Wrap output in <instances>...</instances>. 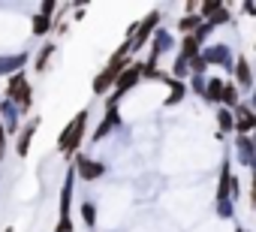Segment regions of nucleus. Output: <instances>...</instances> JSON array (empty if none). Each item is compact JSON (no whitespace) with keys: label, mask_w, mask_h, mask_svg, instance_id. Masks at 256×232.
Returning <instances> with one entry per match:
<instances>
[{"label":"nucleus","mask_w":256,"mask_h":232,"mask_svg":"<svg viewBox=\"0 0 256 232\" xmlns=\"http://www.w3.org/2000/svg\"><path fill=\"white\" fill-rule=\"evenodd\" d=\"M130 42H120V48L112 54V60L96 72V78H94V84H90V90L96 94V96H102V94H108V88H114V82H118V76L126 70V66H130Z\"/></svg>","instance_id":"obj_1"},{"label":"nucleus","mask_w":256,"mask_h":232,"mask_svg":"<svg viewBox=\"0 0 256 232\" xmlns=\"http://www.w3.org/2000/svg\"><path fill=\"white\" fill-rule=\"evenodd\" d=\"M88 108H82L76 118L60 130V136H58V151L60 154H66V157H76V151L82 148V142H84V130H88Z\"/></svg>","instance_id":"obj_2"},{"label":"nucleus","mask_w":256,"mask_h":232,"mask_svg":"<svg viewBox=\"0 0 256 232\" xmlns=\"http://www.w3.org/2000/svg\"><path fill=\"white\" fill-rule=\"evenodd\" d=\"M4 100H6V102H12L18 112H28V108L34 106V88H30V82H28V72H24V70L10 76L6 90H4Z\"/></svg>","instance_id":"obj_3"},{"label":"nucleus","mask_w":256,"mask_h":232,"mask_svg":"<svg viewBox=\"0 0 256 232\" xmlns=\"http://www.w3.org/2000/svg\"><path fill=\"white\" fill-rule=\"evenodd\" d=\"M72 184H76V172H72V166H70V169H66V178H64V190H60V220H58L54 232H72V217H70Z\"/></svg>","instance_id":"obj_4"},{"label":"nucleus","mask_w":256,"mask_h":232,"mask_svg":"<svg viewBox=\"0 0 256 232\" xmlns=\"http://www.w3.org/2000/svg\"><path fill=\"white\" fill-rule=\"evenodd\" d=\"M139 78H142V64H130V66H126L120 76H118V82H114V94L108 96V102H106V108L108 106H114L126 90H130V88H136L139 84Z\"/></svg>","instance_id":"obj_5"},{"label":"nucleus","mask_w":256,"mask_h":232,"mask_svg":"<svg viewBox=\"0 0 256 232\" xmlns=\"http://www.w3.org/2000/svg\"><path fill=\"white\" fill-rule=\"evenodd\" d=\"M72 172H76L82 181H96V178H102V175H106V166H102L100 160H90V157H84V154H76Z\"/></svg>","instance_id":"obj_6"},{"label":"nucleus","mask_w":256,"mask_h":232,"mask_svg":"<svg viewBox=\"0 0 256 232\" xmlns=\"http://www.w3.org/2000/svg\"><path fill=\"white\" fill-rule=\"evenodd\" d=\"M42 127V118H30L22 130H18V139H16V154L24 160L28 154H30V145H34V136H36V130Z\"/></svg>","instance_id":"obj_7"},{"label":"nucleus","mask_w":256,"mask_h":232,"mask_svg":"<svg viewBox=\"0 0 256 232\" xmlns=\"http://www.w3.org/2000/svg\"><path fill=\"white\" fill-rule=\"evenodd\" d=\"M157 22H160V12H151L142 24H136V30H133V36L130 40H126V42H130V48L133 52H139L148 40H151V34H154V28H157Z\"/></svg>","instance_id":"obj_8"},{"label":"nucleus","mask_w":256,"mask_h":232,"mask_svg":"<svg viewBox=\"0 0 256 232\" xmlns=\"http://www.w3.org/2000/svg\"><path fill=\"white\" fill-rule=\"evenodd\" d=\"M28 64V52H18V54H4L0 58V76H12V72H22Z\"/></svg>","instance_id":"obj_9"},{"label":"nucleus","mask_w":256,"mask_h":232,"mask_svg":"<svg viewBox=\"0 0 256 232\" xmlns=\"http://www.w3.org/2000/svg\"><path fill=\"white\" fill-rule=\"evenodd\" d=\"M118 124H120V118H118V108H114V106H108V108H106V118H102V124H100V127H96V133H94V142H102V139H106V136H108V133L118 127Z\"/></svg>","instance_id":"obj_10"},{"label":"nucleus","mask_w":256,"mask_h":232,"mask_svg":"<svg viewBox=\"0 0 256 232\" xmlns=\"http://www.w3.org/2000/svg\"><path fill=\"white\" fill-rule=\"evenodd\" d=\"M232 124L238 127V133H247V130H253L256 127V118H253V112L250 108H244V106H235V114H232Z\"/></svg>","instance_id":"obj_11"},{"label":"nucleus","mask_w":256,"mask_h":232,"mask_svg":"<svg viewBox=\"0 0 256 232\" xmlns=\"http://www.w3.org/2000/svg\"><path fill=\"white\" fill-rule=\"evenodd\" d=\"M54 54H58V46H54V42H46V46L36 52V58H34V70H36V72H46V70H48V60H52Z\"/></svg>","instance_id":"obj_12"},{"label":"nucleus","mask_w":256,"mask_h":232,"mask_svg":"<svg viewBox=\"0 0 256 232\" xmlns=\"http://www.w3.org/2000/svg\"><path fill=\"white\" fill-rule=\"evenodd\" d=\"M172 48V36L166 34V30H157V36H154V52H151V64H157V58L163 54V52H169Z\"/></svg>","instance_id":"obj_13"},{"label":"nucleus","mask_w":256,"mask_h":232,"mask_svg":"<svg viewBox=\"0 0 256 232\" xmlns=\"http://www.w3.org/2000/svg\"><path fill=\"white\" fill-rule=\"evenodd\" d=\"M178 58H184V60H193V58H199V40L190 34V36H184V42H181V54Z\"/></svg>","instance_id":"obj_14"},{"label":"nucleus","mask_w":256,"mask_h":232,"mask_svg":"<svg viewBox=\"0 0 256 232\" xmlns=\"http://www.w3.org/2000/svg\"><path fill=\"white\" fill-rule=\"evenodd\" d=\"M30 30L36 34V36H46L48 30H54V18H46V16H34V24H30Z\"/></svg>","instance_id":"obj_15"},{"label":"nucleus","mask_w":256,"mask_h":232,"mask_svg":"<svg viewBox=\"0 0 256 232\" xmlns=\"http://www.w3.org/2000/svg\"><path fill=\"white\" fill-rule=\"evenodd\" d=\"M235 78L241 82V88H250V66H247V60L241 58L238 60V66H235Z\"/></svg>","instance_id":"obj_16"},{"label":"nucleus","mask_w":256,"mask_h":232,"mask_svg":"<svg viewBox=\"0 0 256 232\" xmlns=\"http://www.w3.org/2000/svg\"><path fill=\"white\" fill-rule=\"evenodd\" d=\"M178 24H181V30H184L187 36H190V30H193V34L199 30V24H202V18H199V16H184V18H181Z\"/></svg>","instance_id":"obj_17"},{"label":"nucleus","mask_w":256,"mask_h":232,"mask_svg":"<svg viewBox=\"0 0 256 232\" xmlns=\"http://www.w3.org/2000/svg\"><path fill=\"white\" fill-rule=\"evenodd\" d=\"M169 84H172V96L166 100V106H175V102H181L184 100V84L181 82H175V78H166Z\"/></svg>","instance_id":"obj_18"},{"label":"nucleus","mask_w":256,"mask_h":232,"mask_svg":"<svg viewBox=\"0 0 256 232\" xmlns=\"http://www.w3.org/2000/svg\"><path fill=\"white\" fill-rule=\"evenodd\" d=\"M220 102H226V106H238V88H235V84H223V96H220Z\"/></svg>","instance_id":"obj_19"},{"label":"nucleus","mask_w":256,"mask_h":232,"mask_svg":"<svg viewBox=\"0 0 256 232\" xmlns=\"http://www.w3.org/2000/svg\"><path fill=\"white\" fill-rule=\"evenodd\" d=\"M82 220H84V226H94V223H96V208H94V202H82Z\"/></svg>","instance_id":"obj_20"},{"label":"nucleus","mask_w":256,"mask_h":232,"mask_svg":"<svg viewBox=\"0 0 256 232\" xmlns=\"http://www.w3.org/2000/svg\"><path fill=\"white\" fill-rule=\"evenodd\" d=\"M205 90H208L205 96H208L211 102H220V96H223V82H208V88H205Z\"/></svg>","instance_id":"obj_21"},{"label":"nucleus","mask_w":256,"mask_h":232,"mask_svg":"<svg viewBox=\"0 0 256 232\" xmlns=\"http://www.w3.org/2000/svg\"><path fill=\"white\" fill-rule=\"evenodd\" d=\"M217 118H220V127H223V130H232V112H229V108H220Z\"/></svg>","instance_id":"obj_22"},{"label":"nucleus","mask_w":256,"mask_h":232,"mask_svg":"<svg viewBox=\"0 0 256 232\" xmlns=\"http://www.w3.org/2000/svg\"><path fill=\"white\" fill-rule=\"evenodd\" d=\"M54 10H58V4H54V0H46V4L40 6V16H46V18H52V16H54Z\"/></svg>","instance_id":"obj_23"},{"label":"nucleus","mask_w":256,"mask_h":232,"mask_svg":"<svg viewBox=\"0 0 256 232\" xmlns=\"http://www.w3.org/2000/svg\"><path fill=\"white\" fill-rule=\"evenodd\" d=\"M6 157V133H4V124H0V163Z\"/></svg>","instance_id":"obj_24"},{"label":"nucleus","mask_w":256,"mask_h":232,"mask_svg":"<svg viewBox=\"0 0 256 232\" xmlns=\"http://www.w3.org/2000/svg\"><path fill=\"white\" fill-rule=\"evenodd\" d=\"M253 205H256V175H253Z\"/></svg>","instance_id":"obj_25"},{"label":"nucleus","mask_w":256,"mask_h":232,"mask_svg":"<svg viewBox=\"0 0 256 232\" xmlns=\"http://www.w3.org/2000/svg\"><path fill=\"white\" fill-rule=\"evenodd\" d=\"M0 106H4V96H0Z\"/></svg>","instance_id":"obj_26"},{"label":"nucleus","mask_w":256,"mask_h":232,"mask_svg":"<svg viewBox=\"0 0 256 232\" xmlns=\"http://www.w3.org/2000/svg\"><path fill=\"white\" fill-rule=\"evenodd\" d=\"M253 102H256V96H253Z\"/></svg>","instance_id":"obj_27"},{"label":"nucleus","mask_w":256,"mask_h":232,"mask_svg":"<svg viewBox=\"0 0 256 232\" xmlns=\"http://www.w3.org/2000/svg\"><path fill=\"white\" fill-rule=\"evenodd\" d=\"M235 232H241V229H235Z\"/></svg>","instance_id":"obj_28"}]
</instances>
